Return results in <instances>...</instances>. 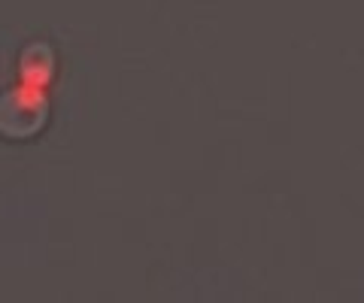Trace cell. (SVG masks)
<instances>
[{
  "label": "cell",
  "instance_id": "cell-1",
  "mask_svg": "<svg viewBox=\"0 0 364 303\" xmlns=\"http://www.w3.org/2000/svg\"><path fill=\"white\" fill-rule=\"evenodd\" d=\"M49 121V97L37 85L0 94V137L33 140Z\"/></svg>",
  "mask_w": 364,
  "mask_h": 303
},
{
  "label": "cell",
  "instance_id": "cell-2",
  "mask_svg": "<svg viewBox=\"0 0 364 303\" xmlns=\"http://www.w3.org/2000/svg\"><path fill=\"white\" fill-rule=\"evenodd\" d=\"M21 76L28 85L43 88L55 76V55L46 43H33V46L21 55Z\"/></svg>",
  "mask_w": 364,
  "mask_h": 303
}]
</instances>
